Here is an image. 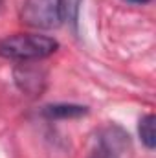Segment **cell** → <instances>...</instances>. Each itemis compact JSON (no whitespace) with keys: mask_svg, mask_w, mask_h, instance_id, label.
Segmentation results:
<instances>
[{"mask_svg":"<svg viewBox=\"0 0 156 158\" xmlns=\"http://www.w3.org/2000/svg\"><path fill=\"white\" fill-rule=\"evenodd\" d=\"M59 48V42L39 33H15L0 40V57L11 61H40L50 57Z\"/></svg>","mask_w":156,"mask_h":158,"instance_id":"cell-1","label":"cell"},{"mask_svg":"<svg viewBox=\"0 0 156 158\" xmlns=\"http://www.w3.org/2000/svg\"><path fill=\"white\" fill-rule=\"evenodd\" d=\"M15 81L20 90L28 94H39L44 86V74L31 66H18L15 70Z\"/></svg>","mask_w":156,"mask_h":158,"instance_id":"cell-4","label":"cell"},{"mask_svg":"<svg viewBox=\"0 0 156 158\" xmlns=\"http://www.w3.org/2000/svg\"><path fill=\"white\" fill-rule=\"evenodd\" d=\"M0 6H2V0H0Z\"/></svg>","mask_w":156,"mask_h":158,"instance_id":"cell-8","label":"cell"},{"mask_svg":"<svg viewBox=\"0 0 156 158\" xmlns=\"http://www.w3.org/2000/svg\"><path fill=\"white\" fill-rule=\"evenodd\" d=\"M129 2H134V4H147L149 0H129Z\"/></svg>","mask_w":156,"mask_h":158,"instance_id":"cell-7","label":"cell"},{"mask_svg":"<svg viewBox=\"0 0 156 158\" xmlns=\"http://www.w3.org/2000/svg\"><path fill=\"white\" fill-rule=\"evenodd\" d=\"M88 112L86 107L81 105H70V103H59V105H48L44 107L42 114L48 118L55 119H66V118H81Z\"/></svg>","mask_w":156,"mask_h":158,"instance_id":"cell-5","label":"cell"},{"mask_svg":"<svg viewBox=\"0 0 156 158\" xmlns=\"http://www.w3.org/2000/svg\"><path fill=\"white\" fill-rule=\"evenodd\" d=\"M138 131H140V138L143 142V145L147 149H154L156 147V118L153 114H147L140 119V125H138Z\"/></svg>","mask_w":156,"mask_h":158,"instance_id":"cell-6","label":"cell"},{"mask_svg":"<svg viewBox=\"0 0 156 158\" xmlns=\"http://www.w3.org/2000/svg\"><path fill=\"white\" fill-rule=\"evenodd\" d=\"M64 17V0H24L20 20L37 30L59 28Z\"/></svg>","mask_w":156,"mask_h":158,"instance_id":"cell-2","label":"cell"},{"mask_svg":"<svg viewBox=\"0 0 156 158\" xmlns=\"http://www.w3.org/2000/svg\"><path fill=\"white\" fill-rule=\"evenodd\" d=\"M129 143V136L119 127H105L97 132L96 143L90 149L88 158H121L123 149Z\"/></svg>","mask_w":156,"mask_h":158,"instance_id":"cell-3","label":"cell"}]
</instances>
